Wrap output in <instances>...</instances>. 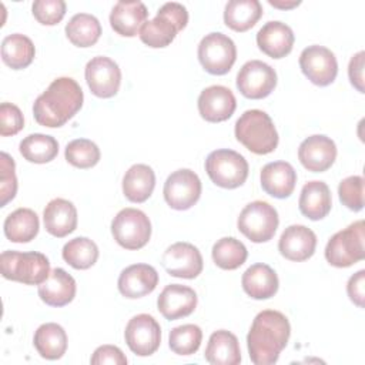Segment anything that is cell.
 I'll use <instances>...</instances> for the list:
<instances>
[{
	"mask_svg": "<svg viewBox=\"0 0 365 365\" xmlns=\"http://www.w3.org/2000/svg\"><path fill=\"white\" fill-rule=\"evenodd\" d=\"M291 335L288 318L274 309L257 314L247 335V346L251 361L255 365H271L279 358Z\"/></svg>",
	"mask_w": 365,
	"mask_h": 365,
	"instance_id": "6da1fadb",
	"label": "cell"
},
{
	"mask_svg": "<svg viewBox=\"0 0 365 365\" xmlns=\"http://www.w3.org/2000/svg\"><path fill=\"white\" fill-rule=\"evenodd\" d=\"M83 100V90L76 80L58 77L36 98L33 104L34 120L44 127H61L78 113Z\"/></svg>",
	"mask_w": 365,
	"mask_h": 365,
	"instance_id": "7a4b0ae2",
	"label": "cell"
},
{
	"mask_svg": "<svg viewBox=\"0 0 365 365\" xmlns=\"http://www.w3.org/2000/svg\"><path fill=\"white\" fill-rule=\"evenodd\" d=\"M235 138L254 154H269L278 145V133L271 117L262 110H247L235 123Z\"/></svg>",
	"mask_w": 365,
	"mask_h": 365,
	"instance_id": "3957f363",
	"label": "cell"
},
{
	"mask_svg": "<svg viewBox=\"0 0 365 365\" xmlns=\"http://www.w3.org/2000/svg\"><path fill=\"white\" fill-rule=\"evenodd\" d=\"M188 23L187 9L175 1L165 3L160 7L155 17L145 21L140 30V38L144 44L160 48L171 44L177 33Z\"/></svg>",
	"mask_w": 365,
	"mask_h": 365,
	"instance_id": "277c9868",
	"label": "cell"
},
{
	"mask_svg": "<svg viewBox=\"0 0 365 365\" xmlns=\"http://www.w3.org/2000/svg\"><path fill=\"white\" fill-rule=\"evenodd\" d=\"M0 268L6 279L26 285H40L50 275L48 258L36 251H3L0 255Z\"/></svg>",
	"mask_w": 365,
	"mask_h": 365,
	"instance_id": "5b68a950",
	"label": "cell"
},
{
	"mask_svg": "<svg viewBox=\"0 0 365 365\" xmlns=\"http://www.w3.org/2000/svg\"><path fill=\"white\" fill-rule=\"evenodd\" d=\"M364 221H355L335 232L325 247L327 261L338 268H346L364 259Z\"/></svg>",
	"mask_w": 365,
	"mask_h": 365,
	"instance_id": "8992f818",
	"label": "cell"
},
{
	"mask_svg": "<svg viewBox=\"0 0 365 365\" xmlns=\"http://www.w3.org/2000/svg\"><path fill=\"white\" fill-rule=\"evenodd\" d=\"M205 171L215 185L231 190L245 182L248 177V163L240 153L221 148L208 154Z\"/></svg>",
	"mask_w": 365,
	"mask_h": 365,
	"instance_id": "52a82bcc",
	"label": "cell"
},
{
	"mask_svg": "<svg viewBox=\"0 0 365 365\" xmlns=\"http://www.w3.org/2000/svg\"><path fill=\"white\" fill-rule=\"evenodd\" d=\"M278 224L277 210L265 201H252L247 204L237 220L240 232L252 242L269 241L274 237Z\"/></svg>",
	"mask_w": 365,
	"mask_h": 365,
	"instance_id": "ba28073f",
	"label": "cell"
},
{
	"mask_svg": "<svg viewBox=\"0 0 365 365\" xmlns=\"http://www.w3.org/2000/svg\"><path fill=\"white\" fill-rule=\"evenodd\" d=\"M111 234L123 248L140 250L151 237V222L141 210L123 208L111 221Z\"/></svg>",
	"mask_w": 365,
	"mask_h": 365,
	"instance_id": "9c48e42d",
	"label": "cell"
},
{
	"mask_svg": "<svg viewBox=\"0 0 365 365\" xmlns=\"http://www.w3.org/2000/svg\"><path fill=\"white\" fill-rule=\"evenodd\" d=\"M198 60L204 70L214 76L227 74L235 63V43L222 33H210L198 44Z\"/></svg>",
	"mask_w": 365,
	"mask_h": 365,
	"instance_id": "30bf717a",
	"label": "cell"
},
{
	"mask_svg": "<svg viewBox=\"0 0 365 365\" xmlns=\"http://www.w3.org/2000/svg\"><path fill=\"white\" fill-rule=\"evenodd\" d=\"M163 194L171 208L178 211L188 210L200 200L201 181L192 170L180 168L167 177Z\"/></svg>",
	"mask_w": 365,
	"mask_h": 365,
	"instance_id": "8fae6325",
	"label": "cell"
},
{
	"mask_svg": "<svg viewBox=\"0 0 365 365\" xmlns=\"http://www.w3.org/2000/svg\"><path fill=\"white\" fill-rule=\"evenodd\" d=\"M275 86V70L261 60L247 61L237 74V88L247 98H264L274 91Z\"/></svg>",
	"mask_w": 365,
	"mask_h": 365,
	"instance_id": "7c38bea8",
	"label": "cell"
},
{
	"mask_svg": "<svg viewBox=\"0 0 365 365\" xmlns=\"http://www.w3.org/2000/svg\"><path fill=\"white\" fill-rule=\"evenodd\" d=\"M128 348L138 356L153 355L161 342V328L154 317L138 314L133 317L124 331Z\"/></svg>",
	"mask_w": 365,
	"mask_h": 365,
	"instance_id": "4fadbf2b",
	"label": "cell"
},
{
	"mask_svg": "<svg viewBox=\"0 0 365 365\" xmlns=\"http://www.w3.org/2000/svg\"><path fill=\"white\" fill-rule=\"evenodd\" d=\"M299 67L308 80L319 87L331 84L338 74L335 54L329 48L318 44L308 46L302 50Z\"/></svg>",
	"mask_w": 365,
	"mask_h": 365,
	"instance_id": "5bb4252c",
	"label": "cell"
},
{
	"mask_svg": "<svg viewBox=\"0 0 365 365\" xmlns=\"http://www.w3.org/2000/svg\"><path fill=\"white\" fill-rule=\"evenodd\" d=\"M84 76L91 93L101 98L115 96L121 84V70L118 64L106 56L93 57L86 64Z\"/></svg>",
	"mask_w": 365,
	"mask_h": 365,
	"instance_id": "9a60e30c",
	"label": "cell"
},
{
	"mask_svg": "<svg viewBox=\"0 0 365 365\" xmlns=\"http://www.w3.org/2000/svg\"><path fill=\"white\" fill-rule=\"evenodd\" d=\"M164 269L177 278L192 279L202 271V257L197 247L190 242H175L170 245L161 257Z\"/></svg>",
	"mask_w": 365,
	"mask_h": 365,
	"instance_id": "2e32d148",
	"label": "cell"
},
{
	"mask_svg": "<svg viewBox=\"0 0 365 365\" xmlns=\"http://www.w3.org/2000/svg\"><path fill=\"white\" fill-rule=\"evenodd\" d=\"M198 113L210 123H221L228 120L237 107L232 91L224 86H210L198 96Z\"/></svg>",
	"mask_w": 365,
	"mask_h": 365,
	"instance_id": "e0dca14e",
	"label": "cell"
},
{
	"mask_svg": "<svg viewBox=\"0 0 365 365\" xmlns=\"http://www.w3.org/2000/svg\"><path fill=\"white\" fill-rule=\"evenodd\" d=\"M298 158L308 171L322 173L334 164L336 158V145L329 137L314 134L299 144Z\"/></svg>",
	"mask_w": 365,
	"mask_h": 365,
	"instance_id": "ac0fdd59",
	"label": "cell"
},
{
	"mask_svg": "<svg viewBox=\"0 0 365 365\" xmlns=\"http://www.w3.org/2000/svg\"><path fill=\"white\" fill-rule=\"evenodd\" d=\"M317 235L315 232L301 224L287 227L278 241V250L282 257L289 261H305L315 252Z\"/></svg>",
	"mask_w": 365,
	"mask_h": 365,
	"instance_id": "d6986e66",
	"label": "cell"
},
{
	"mask_svg": "<svg viewBox=\"0 0 365 365\" xmlns=\"http://www.w3.org/2000/svg\"><path fill=\"white\" fill-rule=\"evenodd\" d=\"M158 284V274L148 264H133L124 268L118 277L117 287L125 298H141L151 294Z\"/></svg>",
	"mask_w": 365,
	"mask_h": 365,
	"instance_id": "ffe728a7",
	"label": "cell"
},
{
	"mask_svg": "<svg viewBox=\"0 0 365 365\" xmlns=\"http://www.w3.org/2000/svg\"><path fill=\"white\" fill-rule=\"evenodd\" d=\"M157 307L165 319H178L190 315L195 309L197 294L187 285L170 284L161 291Z\"/></svg>",
	"mask_w": 365,
	"mask_h": 365,
	"instance_id": "44dd1931",
	"label": "cell"
},
{
	"mask_svg": "<svg viewBox=\"0 0 365 365\" xmlns=\"http://www.w3.org/2000/svg\"><path fill=\"white\" fill-rule=\"evenodd\" d=\"M294 40L295 37L291 27L278 20L265 23L257 33L259 50L272 58H282L289 54Z\"/></svg>",
	"mask_w": 365,
	"mask_h": 365,
	"instance_id": "7402d4cb",
	"label": "cell"
},
{
	"mask_svg": "<svg viewBox=\"0 0 365 365\" xmlns=\"http://www.w3.org/2000/svg\"><path fill=\"white\" fill-rule=\"evenodd\" d=\"M148 16L147 7L138 0H120L110 13V24L115 33L124 37H133L140 33Z\"/></svg>",
	"mask_w": 365,
	"mask_h": 365,
	"instance_id": "603a6c76",
	"label": "cell"
},
{
	"mask_svg": "<svg viewBox=\"0 0 365 365\" xmlns=\"http://www.w3.org/2000/svg\"><path fill=\"white\" fill-rule=\"evenodd\" d=\"M295 184L297 173L287 161L268 163L261 170V187L271 197H289L295 188Z\"/></svg>",
	"mask_w": 365,
	"mask_h": 365,
	"instance_id": "cb8c5ba5",
	"label": "cell"
},
{
	"mask_svg": "<svg viewBox=\"0 0 365 365\" xmlns=\"http://www.w3.org/2000/svg\"><path fill=\"white\" fill-rule=\"evenodd\" d=\"M44 228L48 234L63 238L77 227V210L74 204L64 198L51 200L43 211Z\"/></svg>",
	"mask_w": 365,
	"mask_h": 365,
	"instance_id": "d4e9b609",
	"label": "cell"
},
{
	"mask_svg": "<svg viewBox=\"0 0 365 365\" xmlns=\"http://www.w3.org/2000/svg\"><path fill=\"white\" fill-rule=\"evenodd\" d=\"M38 297L50 307H64L76 297V279L63 268H54L38 285Z\"/></svg>",
	"mask_w": 365,
	"mask_h": 365,
	"instance_id": "484cf974",
	"label": "cell"
},
{
	"mask_svg": "<svg viewBox=\"0 0 365 365\" xmlns=\"http://www.w3.org/2000/svg\"><path fill=\"white\" fill-rule=\"evenodd\" d=\"M241 284L247 295L254 299H268L278 291L277 272L267 264H254L245 269L241 278Z\"/></svg>",
	"mask_w": 365,
	"mask_h": 365,
	"instance_id": "4316f807",
	"label": "cell"
},
{
	"mask_svg": "<svg viewBox=\"0 0 365 365\" xmlns=\"http://www.w3.org/2000/svg\"><path fill=\"white\" fill-rule=\"evenodd\" d=\"M331 191L324 181H308L304 184L299 195V211L309 220L318 221L331 211Z\"/></svg>",
	"mask_w": 365,
	"mask_h": 365,
	"instance_id": "83f0119b",
	"label": "cell"
},
{
	"mask_svg": "<svg viewBox=\"0 0 365 365\" xmlns=\"http://www.w3.org/2000/svg\"><path fill=\"white\" fill-rule=\"evenodd\" d=\"M204 356L212 365H238L241 362V351L237 336L225 329L212 332Z\"/></svg>",
	"mask_w": 365,
	"mask_h": 365,
	"instance_id": "f1b7e54d",
	"label": "cell"
},
{
	"mask_svg": "<svg viewBox=\"0 0 365 365\" xmlns=\"http://www.w3.org/2000/svg\"><path fill=\"white\" fill-rule=\"evenodd\" d=\"M155 187V174L147 164L131 165L123 177V192L131 202H144Z\"/></svg>",
	"mask_w": 365,
	"mask_h": 365,
	"instance_id": "f546056e",
	"label": "cell"
},
{
	"mask_svg": "<svg viewBox=\"0 0 365 365\" xmlns=\"http://www.w3.org/2000/svg\"><path fill=\"white\" fill-rule=\"evenodd\" d=\"M33 344L41 358L60 359L67 349V334L61 325L46 322L36 329Z\"/></svg>",
	"mask_w": 365,
	"mask_h": 365,
	"instance_id": "4dcf8cb0",
	"label": "cell"
},
{
	"mask_svg": "<svg viewBox=\"0 0 365 365\" xmlns=\"http://www.w3.org/2000/svg\"><path fill=\"white\" fill-rule=\"evenodd\" d=\"M40 221L30 208H17L4 220L3 230L11 242H30L38 234Z\"/></svg>",
	"mask_w": 365,
	"mask_h": 365,
	"instance_id": "1f68e13d",
	"label": "cell"
},
{
	"mask_svg": "<svg viewBox=\"0 0 365 365\" xmlns=\"http://www.w3.org/2000/svg\"><path fill=\"white\" fill-rule=\"evenodd\" d=\"M262 16L258 0H230L224 9V23L234 31H247Z\"/></svg>",
	"mask_w": 365,
	"mask_h": 365,
	"instance_id": "d6a6232c",
	"label": "cell"
},
{
	"mask_svg": "<svg viewBox=\"0 0 365 365\" xmlns=\"http://www.w3.org/2000/svg\"><path fill=\"white\" fill-rule=\"evenodd\" d=\"M36 54L33 41L20 33L9 34L1 41V58L13 70H21L31 64Z\"/></svg>",
	"mask_w": 365,
	"mask_h": 365,
	"instance_id": "836d02e7",
	"label": "cell"
},
{
	"mask_svg": "<svg viewBox=\"0 0 365 365\" xmlns=\"http://www.w3.org/2000/svg\"><path fill=\"white\" fill-rule=\"evenodd\" d=\"M66 36L77 47H90L100 38L101 24L93 14L77 13L66 24Z\"/></svg>",
	"mask_w": 365,
	"mask_h": 365,
	"instance_id": "e575fe53",
	"label": "cell"
},
{
	"mask_svg": "<svg viewBox=\"0 0 365 365\" xmlns=\"http://www.w3.org/2000/svg\"><path fill=\"white\" fill-rule=\"evenodd\" d=\"M20 154L30 163L44 164L54 160L58 154V143L54 137L34 133L24 137L19 145Z\"/></svg>",
	"mask_w": 365,
	"mask_h": 365,
	"instance_id": "d590c367",
	"label": "cell"
},
{
	"mask_svg": "<svg viewBox=\"0 0 365 365\" xmlns=\"http://www.w3.org/2000/svg\"><path fill=\"white\" fill-rule=\"evenodd\" d=\"M61 255L73 268L87 269L96 264L98 258V247L87 237H76L64 244Z\"/></svg>",
	"mask_w": 365,
	"mask_h": 365,
	"instance_id": "8d00e7d4",
	"label": "cell"
},
{
	"mask_svg": "<svg viewBox=\"0 0 365 365\" xmlns=\"http://www.w3.org/2000/svg\"><path fill=\"white\" fill-rule=\"evenodd\" d=\"M211 254L215 265L222 269H237L248 257L245 245L234 237H224L218 240L214 244Z\"/></svg>",
	"mask_w": 365,
	"mask_h": 365,
	"instance_id": "74e56055",
	"label": "cell"
},
{
	"mask_svg": "<svg viewBox=\"0 0 365 365\" xmlns=\"http://www.w3.org/2000/svg\"><path fill=\"white\" fill-rule=\"evenodd\" d=\"M202 341V331L198 325L184 324L170 331L168 345L177 355H192L198 351Z\"/></svg>",
	"mask_w": 365,
	"mask_h": 365,
	"instance_id": "f35d334b",
	"label": "cell"
},
{
	"mask_svg": "<svg viewBox=\"0 0 365 365\" xmlns=\"http://www.w3.org/2000/svg\"><path fill=\"white\" fill-rule=\"evenodd\" d=\"M64 155L68 164L77 168H91L100 161V148L87 138H76L66 145Z\"/></svg>",
	"mask_w": 365,
	"mask_h": 365,
	"instance_id": "ab89813d",
	"label": "cell"
},
{
	"mask_svg": "<svg viewBox=\"0 0 365 365\" xmlns=\"http://www.w3.org/2000/svg\"><path fill=\"white\" fill-rule=\"evenodd\" d=\"M338 194L346 208L361 211L364 208V178L361 175L344 178L338 185Z\"/></svg>",
	"mask_w": 365,
	"mask_h": 365,
	"instance_id": "60d3db41",
	"label": "cell"
},
{
	"mask_svg": "<svg viewBox=\"0 0 365 365\" xmlns=\"http://www.w3.org/2000/svg\"><path fill=\"white\" fill-rule=\"evenodd\" d=\"M34 19L44 26L57 24L66 14V3L63 0H36L31 4Z\"/></svg>",
	"mask_w": 365,
	"mask_h": 365,
	"instance_id": "b9f144b4",
	"label": "cell"
},
{
	"mask_svg": "<svg viewBox=\"0 0 365 365\" xmlns=\"http://www.w3.org/2000/svg\"><path fill=\"white\" fill-rule=\"evenodd\" d=\"M1 175H0V197L1 207H4L9 201H11L17 192V178H16V165L14 160L7 154L1 153Z\"/></svg>",
	"mask_w": 365,
	"mask_h": 365,
	"instance_id": "7bdbcfd3",
	"label": "cell"
},
{
	"mask_svg": "<svg viewBox=\"0 0 365 365\" xmlns=\"http://www.w3.org/2000/svg\"><path fill=\"white\" fill-rule=\"evenodd\" d=\"M24 125L21 110L11 103L0 104V134L3 137L17 134Z\"/></svg>",
	"mask_w": 365,
	"mask_h": 365,
	"instance_id": "ee69618b",
	"label": "cell"
},
{
	"mask_svg": "<svg viewBox=\"0 0 365 365\" xmlns=\"http://www.w3.org/2000/svg\"><path fill=\"white\" fill-rule=\"evenodd\" d=\"M90 362L93 365H104V364L125 365L127 358L118 346H115V345H101L94 351Z\"/></svg>",
	"mask_w": 365,
	"mask_h": 365,
	"instance_id": "f6af8a7d",
	"label": "cell"
},
{
	"mask_svg": "<svg viewBox=\"0 0 365 365\" xmlns=\"http://www.w3.org/2000/svg\"><path fill=\"white\" fill-rule=\"evenodd\" d=\"M365 271L359 269L356 274H354L348 284H346V292L349 299L358 305L359 308H364V299H365Z\"/></svg>",
	"mask_w": 365,
	"mask_h": 365,
	"instance_id": "bcb514c9",
	"label": "cell"
},
{
	"mask_svg": "<svg viewBox=\"0 0 365 365\" xmlns=\"http://www.w3.org/2000/svg\"><path fill=\"white\" fill-rule=\"evenodd\" d=\"M364 51H358L355 56H352L349 66H348V74L351 84L359 91L364 93Z\"/></svg>",
	"mask_w": 365,
	"mask_h": 365,
	"instance_id": "7dc6e473",
	"label": "cell"
},
{
	"mask_svg": "<svg viewBox=\"0 0 365 365\" xmlns=\"http://www.w3.org/2000/svg\"><path fill=\"white\" fill-rule=\"evenodd\" d=\"M268 3L278 9H292L297 7L301 1H279V0H268Z\"/></svg>",
	"mask_w": 365,
	"mask_h": 365,
	"instance_id": "c3c4849f",
	"label": "cell"
}]
</instances>
